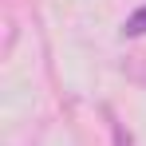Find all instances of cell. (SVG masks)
<instances>
[{
    "mask_svg": "<svg viewBox=\"0 0 146 146\" xmlns=\"http://www.w3.org/2000/svg\"><path fill=\"white\" fill-rule=\"evenodd\" d=\"M122 36H126V40H138V36H146V4H142V8H134V12L122 20Z\"/></svg>",
    "mask_w": 146,
    "mask_h": 146,
    "instance_id": "1",
    "label": "cell"
},
{
    "mask_svg": "<svg viewBox=\"0 0 146 146\" xmlns=\"http://www.w3.org/2000/svg\"><path fill=\"white\" fill-rule=\"evenodd\" d=\"M122 71L130 75L134 83H142V87H146V55H130V59L122 63Z\"/></svg>",
    "mask_w": 146,
    "mask_h": 146,
    "instance_id": "2",
    "label": "cell"
},
{
    "mask_svg": "<svg viewBox=\"0 0 146 146\" xmlns=\"http://www.w3.org/2000/svg\"><path fill=\"white\" fill-rule=\"evenodd\" d=\"M107 119H111V134H115V146H130V134H122V126H119V119L107 111Z\"/></svg>",
    "mask_w": 146,
    "mask_h": 146,
    "instance_id": "3",
    "label": "cell"
}]
</instances>
